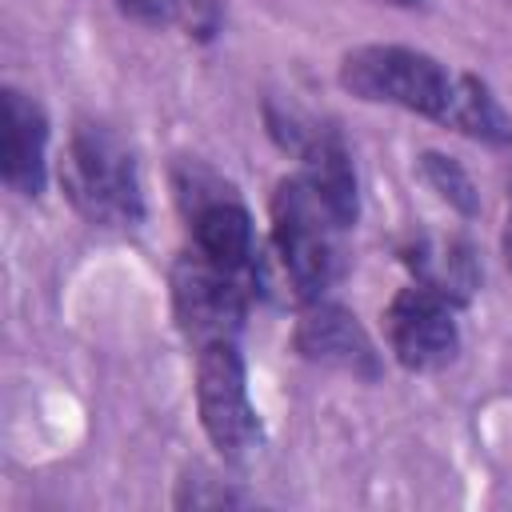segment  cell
<instances>
[{"mask_svg":"<svg viewBox=\"0 0 512 512\" xmlns=\"http://www.w3.org/2000/svg\"><path fill=\"white\" fill-rule=\"evenodd\" d=\"M404 264L420 284L444 292L452 304H464L480 288V264L464 240H416L404 252Z\"/></svg>","mask_w":512,"mask_h":512,"instance_id":"obj_10","label":"cell"},{"mask_svg":"<svg viewBox=\"0 0 512 512\" xmlns=\"http://www.w3.org/2000/svg\"><path fill=\"white\" fill-rule=\"evenodd\" d=\"M348 224L336 216V208L320 196V188L292 172L272 192V244L280 256V268L292 284V296L300 304L320 300L344 272V248L340 232Z\"/></svg>","mask_w":512,"mask_h":512,"instance_id":"obj_2","label":"cell"},{"mask_svg":"<svg viewBox=\"0 0 512 512\" xmlns=\"http://www.w3.org/2000/svg\"><path fill=\"white\" fill-rule=\"evenodd\" d=\"M292 348L308 364H324V368L348 372L356 380H380V372H384L380 352H376L368 328L356 320V312H348L344 304L324 300V296L308 300L300 308Z\"/></svg>","mask_w":512,"mask_h":512,"instance_id":"obj_8","label":"cell"},{"mask_svg":"<svg viewBox=\"0 0 512 512\" xmlns=\"http://www.w3.org/2000/svg\"><path fill=\"white\" fill-rule=\"evenodd\" d=\"M504 244H508V264H512V208H508V236H504Z\"/></svg>","mask_w":512,"mask_h":512,"instance_id":"obj_15","label":"cell"},{"mask_svg":"<svg viewBox=\"0 0 512 512\" xmlns=\"http://www.w3.org/2000/svg\"><path fill=\"white\" fill-rule=\"evenodd\" d=\"M176 508H224V504H248L244 492L212 480V476H200V472H188L180 484H176Z\"/></svg>","mask_w":512,"mask_h":512,"instance_id":"obj_12","label":"cell"},{"mask_svg":"<svg viewBox=\"0 0 512 512\" xmlns=\"http://www.w3.org/2000/svg\"><path fill=\"white\" fill-rule=\"evenodd\" d=\"M196 408L204 436L224 460H244L260 444V416L248 396V372L236 340L196 348Z\"/></svg>","mask_w":512,"mask_h":512,"instance_id":"obj_5","label":"cell"},{"mask_svg":"<svg viewBox=\"0 0 512 512\" xmlns=\"http://www.w3.org/2000/svg\"><path fill=\"white\" fill-rule=\"evenodd\" d=\"M252 292H256V276L228 272L208 256H200L196 248L172 264V312L192 348L236 340Z\"/></svg>","mask_w":512,"mask_h":512,"instance_id":"obj_4","label":"cell"},{"mask_svg":"<svg viewBox=\"0 0 512 512\" xmlns=\"http://www.w3.org/2000/svg\"><path fill=\"white\" fill-rule=\"evenodd\" d=\"M176 188H180V204H184L188 224H192L196 252L208 256L212 264L228 268V272H244V276L260 280V252H256L252 216L232 196V188H224L220 180H212L200 168L180 172Z\"/></svg>","mask_w":512,"mask_h":512,"instance_id":"obj_6","label":"cell"},{"mask_svg":"<svg viewBox=\"0 0 512 512\" xmlns=\"http://www.w3.org/2000/svg\"><path fill=\"white\" fill-rule=\"evenodd\" d=\"M468 72H452L436 56L408 44H360L340 56V84L356 100L416 112L452 128Z\"/></svg>","mask_w":512,"mask_h":512,"instance_id":"obj_1","label":"cell"},{"mask_svg":"<svg viewBox=\"0 0 512 512\" xmlns=\"http://www.w3.org/2000/svg\"><path fill=\"white\" fill-rule=\"evenodd\" d=\"M116 8L140 28H168L184 16V0H116Z\"/></svg>","mask_w":512,"mask_h":512,"instance_id":"obj_13","label":"cell"},{"mask_svg":"<svg viewBox=\"0 0 512 512\" xmlns=\"http://www.w3.org/2000/svg\"><path fill=\"white\" fill-rule=\"evenodd\" d=\"M4 108V128H0V180L16 192L36 200L48 180V116L44 108L20 92L4 88L0 96Z\"/></svg>","mask_w":512,"mask_h":512,"instance_id":"obj_9","label":"cell"},{"mask_svg":"<svg viewBox=\"0 0 512 512\" xmlns=\"http://www.w3.org/2000/svg\"><path fill=\"white\" fill-rule=\"evenodd\" d=\"M60 188L72 208L100 228H136L144 220V188L132 148L100 120H80L60 160Z\"/></svg>","mask_w":512,"mask_h":512,"instance_id":"obj_3","label":"cell"},{"mask_svg":"<svg viewBox=\"0 0 512 512\" xmlns=\"http://www.w3.org/2000/svg\"><path fill=\"white\" fill-rule=\"evenodd\" d=\"M456 308L460 304H452L444 292L420 280L400 288L384 312V332H388V348L396 364L408 372H436L452 364L460 352Z\"/></svg>","mask_w":512,"mask_h":512,"instance_id":"obj_7","label":"cell"},{"mask_svg":"<svg viewBox=\"0 0 512 512\" xmlns=\"http://www.w3.org/2000/svg\"><path fill=\"white\" fill-rule=\"evenodd\" d=\"M380 4H392V8H420L424 0H380Z\"/></svg>","mask_w":512,"mask_h":512,"instance_id":"obj_14","label":"cell"},{"mask_svg":"<svg viewBox=\"0 0 512 512\" xmlns=\"http://www.w3.org/2000/svg\"><path fill=\"white\" fill-rule=\"evenodd\" d=\"M416 172H420V180H424L448 208H456L460 216H476V212H480V192L472 188V176L460 168V160H452V156H444V152H420Z\"/></svg>","mask_w":512,"mask_h":512,"instance_id":"obj_11","label":"cell"}]
</instances>
